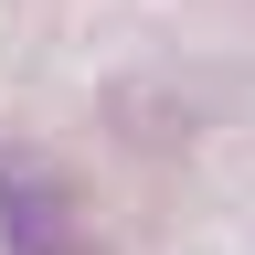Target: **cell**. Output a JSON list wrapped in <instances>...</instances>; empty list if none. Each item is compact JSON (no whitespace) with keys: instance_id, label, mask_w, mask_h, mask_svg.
<instances>
[{"instance_id":"6da1fadb","label":"cell","mask_w":255,"mask_h":255,"mask_svg":"<svg viewBox=\"0 0 255 255\" xmlns=\"http://www.w3.org/2000/svg\"><path fill=\"white\" fill-rule=\"evenodd\" d=\"M0 245L11 255H107L85 213V181L43 138H0Z\"/></svg>"}]
</instances>
